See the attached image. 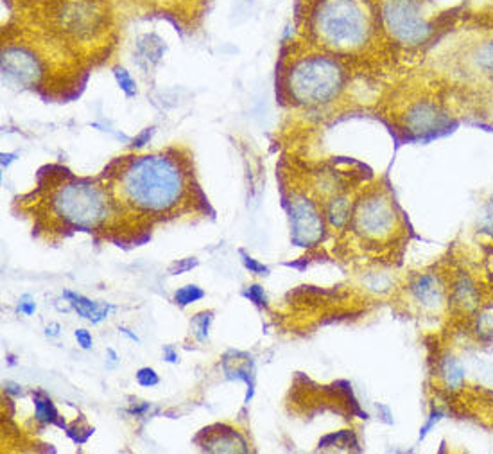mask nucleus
<instances>
[{"mask_svg": "<svg viewBox=\"0 0 493 454\" xmlns=\"http://www.w3.org/2000/svg\"><path fill=\"white\" fill-rule=\"evenodd\" d=\"M348 72L339 56L312 46L300 47L285 61L282 88L287 99L300 108L328 106L345 90Z\"/></svg>", "mask_w": 493, "mask_h": 454, "instance_id": "nucleus-3", "label": "nucleus"}, {"mask_svg": "<svg viewBox=\"0 0 493 454\" xmlns=\"http://www.w3.org/2000/svg\"><path fill=\"white\" fill-rule=\"evenodd\" d=\"M241 257H242V264H244V268L246 270H250V273H256V275H268L269 273V268L268 266H264L262 262H259L256 259H253V257L248 255L244 250H241Z\"/></svg>", "mask_w": 493, "mask_h": 454, "instance_id": "nucleus-21", "label": "nucleus"}, {"mask_svg": "<svg viewBox=\"0 0 493 454\" xmlns=\"http://www.w3.org/2000/svg\"><path fill=\"white\" fill-rule=\"evenodd\" d=\"M190 189L188 164L172 151L124 158L110 175V190L115 201L149 216L174 212L188 198Z\"/></svg>", "mask_w": 493, "mask_h": 454, "instance_id": "nucleus-1", "label": "nucleus"}, {"mask_svg": "<svg viewBox=\"0 0 493 454\" xmlns=\"http://www.w3.org/2000/svg\"><path fill=\"white\" fill-rule=\"evenodd\" d=\"M481 230L493 237V198L484 207L483 217H481Z\"/></svg>", "mask_w": 493, "mask_h": 454, "instance_id": "nucleus-23", "label": "nucleus"}, {"mask_svg": "<svg viewBox=\"0 0 493 454\" xmlns=\"http://www.w3.org/2000/svg\"><path fill=\"white\" fill-rule=\"evenodd\" d=\"M74 337H76L77 345H79L81 348H85V351H90V348L94 346V337H92L90 330H86V328H76V330H74Z\"/></svg>", "mask_w": 493, "mask_h": 454, "instance_id": "nucleus-24", "label": "nucleus"}, {"mask_svg": "<svg viewBox=\"0 0 493 454\" xmlns=\"http://www.w3.org/2000/svg\"><path fill=\"white\" fill-rule=\"evenodd\" d=\"M214 319V310H201L190 319V333L194 334L199 343L208 342V334H210V325Z\"/></svg>", "mask_w": 493, "mask_h": 454, "instance_id": "nucleus-16", "label": "nucleus"}, {"mask_svg": "<svg viewBox=\"0 0 493 454\" xmlns=\"http://www.w3.org/2000/svg\"><path fill=\"white\" fill-rule=\"evenodd\" d=\"M163 359L169 361V363H178V352H176L172 346H165V348H163Z\"/></svg>", "mask_w": 493, "mask_h": 454, "instance_id": "nucleus-26", "label": "nucleus"}, {"mask_svg": "<svg viewBox=\"0 0 493 454\" xmlns=\"http://www.w3.org/2000/svg\"><path fill=\"white\" fill-rule=\"evenodd\" d=\"M206 293L203 291L199 286L196 284H187L183 288H179L178 291L174 293V304H178L179 307H187L190 304H196L201 298H205Z\"/></svg>", "mask_w": 493, "mask_h": 454, "instance_id": "nucleus-17", "label": "nucleus"}, {"mask_svg": "<svg viewBox=\"0 0 493 454\" xmlns=\"http://www.w3.org/2000/svg\"><path fill=\"white\" fill-rule=\"evenodd\" d=\"M63 297H65L68 306L76 310L81 318L90 322V324H101V322H104V319L108 318V315H110V310L113 309L110 304L90 300V298L83 297L79 293L68 291V289L63 291Z\"/></svg>", "mask_w": 493, "mask_h": 454, "instance_id": "nucleus-14", "label": "nucleus"}, {"mask_svg": "<svg viewBox=\"0 0 493 454\" xmlns=\"http://www.w3.org/2000/svg\"><path fill=\"white\" fill-rule=\"evenodd\" d=\"M115 203L110 187L86 178H70L54 187L49 196V210L63 225L77 230H94L112 216Z\"/></svg>", "mask_w": 493, "mask_h": 454, "instance_id": "nucleus-4", "label": "nucleus"}, {"mask_svg": "<svg viewBox=\"0 0 493 454\" xmlns=\"http://www.w3.org/2000/svg\"><path fill=\"white\" fill-rule=\"evenodd\" d=\"M6 391L11 393V395H22V386H18L14 382H6Z\"/></svg>", "mask_w": 493, "mask_h": 454, "instance_id": "nucleus-27", "label": "nucleus"}, {"mask_svg": "<svg viewBox=\"0 0 493 454\" xmlns=\"http://www.w3.org/2000/svg\"><path fill=\"white\" fill-rule=\"evenodd\" d=\"M409 298L423 313H438L445 306L450 291H447L443 280L434 273H420L409 282Z\"/></svg>", "mask_w": 493, "mask_h": 454, "instance_id": "nucleus-11", "label": "nucleus"}, {"mask_svg": "<svg viewBox=\"0 0 493 454\" xmlns=\"http://www.w3.org/2000/svg\"><path fill=\"white\" fill-rule=\"evenodd\" d=\"M59 330H61L59 324H56V322H54V324H50L49 327L45 328V334L50 337H56V336H59Z\"/></svg>", "mask_w": 493, "mask_h": 454, "instance_id": "nucleus-28", "label": "nucleus"}, {"mask_svg": "<svg viewBox=\"0 0 493 454\" xmlns=\"http://www.w3.org/2000/svg\"><path fill=\"white\" fill-rule=\"evenodd\" d=\"M445 124V113L434 99H414L402 113V128L412 137L432 135Z\"/></svg>", "mask_w": 493, "mask_h": 454, "instance_id": "nucleus-10", "label": "nucleus"}, {"mask_svg": "<svg viewBox=\"0 0 493 454\" xmlns=\"http://www.w3.org/2000/svg\"><path fill=\"white\" fill-rule=\"evenodd\" d=\"M291 217L292 241L300 246H314L321 243L327 232V217L321 201L305 190H294L287 201Z\"/></svg>", "mask_w": 493, "mask_h": 454, "instance_id": "nucleus-9", "label": "nucleus"}, {"mask_svg": "<svg viewBox=\"0 0 493 454\" xmlns=\"http://www.w3.org/2000/svg\"><path fill=\"white\" fill-rule=\"evenodd\" d=\"M382 31L402 49L425 47L436 32L434 0H379Z\"/></svg>", "mask_w": 493, "mask_h": 454, "instance_id": "nucleus-5", "label": "nucleus"}, {"mask_svg": "<svg viewBox=\"0 0 493 454\" xmlns=\"http://www.w3.org/2000/svg\"><path fill=\"white\" fill-rule=\"evenodd\" d=\"M119 330H121V333H122V334H124V336H128V337H130L131 342H137V343H140V337H139V336H137V334H134V333H131L130 328H128V327H124V325H121V327H119Z\"/></svg>", "mask_w": 493, "mask_h": 454, "instance_id": "nucleus-29", "label": "nucleus"}, {"mask_svg": "<svg viewBox=\"0 0 493 454\" xmlns=\"http://www.w3.org/2000/svg\"><path fill=\"white\" fill-rule=\"evenodd\" d=\"M113 74H115V79L117 83H119V86H121V90L124 92L128 97H133V95L137 94V83H134V79L131 77V74L122 67L113 68Z\"/></svg>", "mask_w": 493, "mask_h": 454, "instance_id": "nucleus-18", "label": "nucleus"}, {"mask_svg": "<svg viewBox=\"0 0 493 454\" xmlns=\"http://www.w3.org/2000/svg\"><path fill=\"white\" fill-rule=\"evenodd\" d=\"M43 50L31 41H9L2 49V76L20 88H36L47 74Z\"/></svg>", "mask_w": 493, "mask_h": 454, "instance_id": "nucleus-8", "label": "nucleus"}, {"mask_svg": "<svg viewBox=\"0 0 493 454\" xmlns=\"http://www.w3.org/2000/svg\"><path fill=\"white\" fill-rule=\"evenodd\" d=\"M199 264V261H197L196 257H188V259H179V261L172 262L169 268V271L172 275H181V273H187V271H190L192 268H196V266Z\"/></svg>", "mask_w": 493, "mask_h": 454, "instance_id": "nucleus-22", "label": "nucleus"}, {"mask_svg": "<svg viewBox=\"0 0 493 454\" xmlns=\"http://www.w3.org/2000/svg\"><path fill=\"white\" fill-rule=\"evenodd\" d=\"M108 354H110V357H112V361H117V359H119V357H117V354H115V352L112 351V348H110V351H108Z\"/></svg>", "mask_w": 493, "mask_h": 454, "instance_id": "nucleus-30", "label": "nucleus"}, {"mask_svg": "<svg viewBox=\"0 0 493 454\" xmlns=\"http://www.w3.org/2000/svg\"><path fill=\"white\" fill-rule=\"evenodd\" d=\"M199 447L206 453H248L246 440L226 424H214L199 431L194 438Z\"/></svg>", "mask_w": 493, "mask_h": 454, "instance_id": "nucleus-12", "label": "nucleus"}, {"mask_svg": "<svg viewBox=\"0 0 493 454\" xmlns=\"http://www.w3.org/2000/svg\"><path fill=\"white\" fill-rule=\"evenodd\" d=\"M47 14L52 32L74 43L97 40L110 26L106 0H50Z\"/></svg>", "mask_w": 493, "mask_h": 454, "instance_id": "nucleus-6", "label": "nucleus"}, {"mask_svg": "<svg viewBox=\"0 0 493 454\" xmlns=\"http://www.w3.org/2000/svg\"><path fill=\"white\" fill-rule=\"evenodd\" d=\"M34 417L41 424H54V426L59 427L65 426L61 422V417H59L58 409H56L52 400L45 393H41V391H36L34 393Z\"/></svg>", "mask_w": 493, "mask_h": 454, "instance_id": "nucleus-15", "label": "nucleus"}, {"mask_svg": "<svg viewBox=\"0 0 493 454\" xmlns=\"http://www.w3.org/2000/svg\"><path fill=\"white\" fill-rule=\"evenodd\" d=\"M242 295H244V297H246L248 300L253 302V304H256V306H260V307L268 306L264 288H262L260 284H251V286H248V288L244 289V293H242Z\"/></svg>", "mask_w": 493, "mask_h": 454, "instance_id": "nucleus-20", "label": "nucleus"}, {"mask_svg": "<svg viewBox=\"0 0 493 454\" xmlns=\"http://www.w3.org/2000/svg\"><path fill=\"white\" fill-rule=\"evenodd\" d=\"M137 382H139L142 388H152L160 384V375L157 373V370L151 368V366H143L137 372Z\"/></svg>", "mask_w": 493, "mask_h": 454, "instance_id": "nucleus-19", "label": "nucleus"}, {"mask_svg": "<svg viewBox=\"0 0 493 454\" xmlns=\"http://www.w3.org/2000/svg\"><path fill=\"white\" fill-rule=\"evenodd\" d=\"M223 370L226 377L232 381H242L248 386L246 402H250L255 393V364L251 355L246 352H228L223 357Z\"/></svg>", "mask_w": 493, "mask_h": 454, "instance_id": "nucleus-13", "label": "nucleus"}, {"mask_svg": "<svg viewBox=\"0 0 493 454\" xmlns=\"http://www.w3.org/2000/svg\"><path fill=\"white\" fill-rule=\"evenodd\" d=\"M17 310L20 313V315H26V316H31L36 313V302L32 300L29 295H23L20 300H18V306Z\"/></svg>", "mask_w": 493, "mask_h": 454, "instance_id": "nucleus-25", "label": "nucleus"}, {"mask_svg": "<svg viewBox=\"0 0 493 454\" xmlns=\"http://www.w3.org/2000/svg\"><path fill=\"white\" fill-rule=\"evenodd\" d=\"M298 22L309 43L339 58L364 55L385 38L379 0H300Z\"/></svg>", "mask_w": 493, "mask_h": 454, "instance_id": "nucleus-2", "label": "nucleus"}, {"mask_svg": "<svg viewBox=\"0 0 493 454\" xmlns=\"http://www.w3.org/2000/svg\"><path fill=\"white\" fill-rule=\"evenodd\" d=\"M400 212L388 189L373 187L354 203L348 225L368 244L391 241L400 228Z\"/></svg>", "mask_w": 493, "mask_h": 454, "instance_id": "nucleus-7", "label": "nucleus"}]
</instances>
